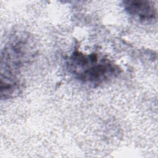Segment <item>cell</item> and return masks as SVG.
Segmentation results:
<instances>
[{
  "mask_svg": "<svg viewBox=\"0 0 158 158\" xmlns=\"http://www.w3.org/2000/svg\"><path fill=\"white\" fill-rule=\"evenodd\" d=\"M71 73L81 82L99 86L116 77L120 69L110 59L95 53L74 51L69 59Z\"/></svg>",
  "mask_w": 158,
  "mask_h": 158,
  "instance_id": "cell-1",
  "label": "cell"
},
{
  "mask_svg": "<svg viewBox=\"0 0 158 158\" xmlns=\"http://www.w3.org/2000/svg\"><path fill=\"white\" fill-rule=\"evenodd\" d=\"M34 44L30 36L24 33H17L10 37L1 51V85H20L19 71L34 56Z\"/></svg>",
  "mask_w": 158,
  "mask_h": 158,
  "instance_id": "cell-2",
  "label": "cell"
},
{
  "mask_svg": "<svg viewBox=\"0 0 158 158\" xmlns=\"http://www.w3.org/2000/svg\"><path fill=\"white\" fill-rule=\"evenodd\" d=\"M123 4L127 12L137 20L148 22L156 19L157 17V9L152 1H125Z\"/></svg>",
  "mask_w": 158,
  "mask_h": 158,
  "instance_id": "cell-3",
  "label": "cell"
}]
</instances>
